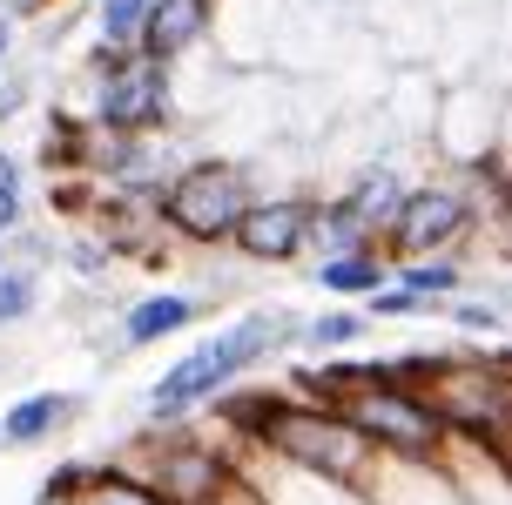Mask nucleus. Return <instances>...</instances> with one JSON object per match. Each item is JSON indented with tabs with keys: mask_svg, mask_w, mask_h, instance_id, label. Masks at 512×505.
<instances>
[{
	"mask_svg": "<svg viewBox=\"0 0 512 505\" xmlns=\"http://www.w3.org/2000/svg\"><path fill=\"white\" fill-rule=\"evenodd\" d=\"M283 458H297L304 472H331V479H351L364 472V438L344 418H324V411H290V404H236Z\"/></svg>",
	"mask_w": 512,
	"mask_h": 505,
	"instance_id": "obj_1",
	"label": "nucleus"
},
{
	"mask_svg": "<svg viewBox=\"0 0 512 505\" xmlns=\"http://www.w3.org/2000/svg\"><path fill=\"white\" fill-rule=\"evenodd\" d=\"M277 337H283V324H277V317H256V324L223 330L216 344L189 351V357L176 364V371H169V378L155 384V411H182V404H196L203 391H216V384L230 378V371L243 364V357H256L263 344H277Z\"/></svg>",
	"mask_w": 512,
	"mask_h": 505,
	"instance_id": "obj_2",
	"label": "nucleus"
},
{
	"mask_svg": "<svg viewBox=\"0 0 512 505\" xmlns=\"http://www.w3.org/2000/svg\"><path fill=\"white\" fill-rule=\"evenodd\" d=\"M344 425L358 431V438H384V445H398V452H425V445L438 438L432 404L398 398V391H384V384H371L364 398L344 404Z\"/></svg>",
	"mask_w": 512,
	"mask_h": 505,
	"instance_id": "obj_3",
	"label": "nucleus"
},
{
	"mask_svg": "<svg viewBox=\"0 0 512 505\" xmlns=\"http://www.w3.org/2000/svg\"><path fill=\"white\" fill-rule=\"evenodd\" d=\"M169 216L189 236H230L236 216H243V189H236L230 169H189L169 196Z\"/></svg>",
	"mask_w": 512,
	"mask_h": 505,
	"instance_id": "obj_4",
	"label": "nucleus"
},
{
	"mask_svg": "<svg viewBox=\"0 0 512 505\" xmlns=\"http://www.w3.org/2000/svg\"><path fill=\"white\" fill-rule=\"evenodd\" d=\"M102 115L115 128H142L162 115V68L155 61H135V68H122V75L108 81V95H102Z\"/></svg>",
	"mask_w": 512,
	"mask_h": 505,
	"instance_id": "obj_5",
	"label": "nucleus"
},
{
	"mask_svg": "<svg viewBox=\"0 0 512 505\" xmlns=\"http://www.w3.org/2000/svg\"><path fill=\"white\" fill-rule=\"evenodd\" d=\"M297 236H304V209L297 202H256V209L236 216V243L250 256H290Z\"/></svg>",
	"mask_w": 512,
	"mask_h": 505,
	"instance_id": "obj_6",
	"label": "nucleus"
},
{
	"mask_svg": "<svg viewBox=\"0 0 512 505\" xmlns=\"http://www.w3.org/2000/svg\"><path fill=\"white\" fill-rule=\"evenodd\" d=\"M459 223H465V202H452V196H411V202H398V250H432V243H445V236H459Z\"/></svg>",
	"mask_w": 512,
	"mask_h": 505,
	"instance_id": "obj_7",
	"label": "nucleus"
},
{
	"mask_svg": "<svg viewBox=\"0 0 512 505\" xmlns=\"http://www.w3.org/2000/svg\"><path fill=\"white\" fill-rule=\"evenodd\" d=\"M203 21H209V0H149L142 41H149V54H176L203 34Z\"/></svg>",
	"mask_w": 512,
	"mask_h": 505,
	"instance_id": "obj_8",
	"label": "nucleus"
},
{
	"mask_svg": "<svg viewBox=\"0 0 512 505\" xmlns=\"http://www.w3.org/2000/svg\"><path fill=\"white\" fill-rule=\"evenodd\" d=\"M216 458H203V452H176L169 465H162V492L155 499L162 505H209L216 499Z\"/></svg>",
	"mask_w": 512,
	"mask_h": 505,
	"instance_id": "obj_9",
	"label": "nucleus"
},
{
	"mask_svg": "<svg viewBox=\"0 0 512 505\" xmlns=\"http://www.w3.org/2000/svg\"><path fill=\"white\" fill-rule=\"evenodd\" d=\"M68 505H162V499H155L149 485H135V479H88V472H81V485H75Z\"/></svg>",
	"mask_w": 512,
	"mask_h": 505,
	"instance_id": "obj_10",
	"label": "nucleus"
},
{
	"mask_svg": "<svg viewBox=\"0 0 512 505\" xmlns=\"http://www.w3.org/2000/svg\"><path fill=\"white\" fill-rule=\"evenodd\" d=\"M182 324H189V303H182V297H155V303H142V310L128 317V337H135V344H149V337L182 330Z\"/></svg>",
	"mask_w": 512,
	"mask_h": 505,
	"instance_id": "obj_11",
	"label": "nucleus"
},
{
	"mask_svg": "<svg viewBox=\"0 0 512 505\" xmlns=\"http://www.w3.org/2000/svg\"><path fill=\"white\" fill-rule=\"evenodd\" d=\"M61 411H68V398H27V404H14V411H7V438H41Z\"/></svg>",
	"mask_w": 512,
	"mask_h": 505,
	"instance_id": "obj_12",
	"label": "nucleus"
},
{
	"mask_svg": "<svg viewBox=\"0 0 512 505\" xmlns=\"http://www.w3.org/2000/svg\"><path fill=\"white\" fill-rule=\"evenodd\" d=\"M391 209H398V182H391V176H371L358 196H351V209H344V216H351V223H384Z\"/></svg>",
	"mask_w": 512,
	"mask_h": 505,
	"instance_id": "obj_13",
	"label": "nucleus"
},
{
	"mask_svg": "<svg viewBox=\"0 0 512 505\" xmlns=\"http://www.w3.org/2000/svg\"><path fill=\"white\" fill-rule=\"evenodd\" d=\"M324 290H378V256H344V263H324Z\"/></svg>",
	"mask_w": 512,
	"mask_h": 505,
	"instance_id": "obj_14",
	"label": "nucleus"
},
{
	"mask_svg": "<svg viewBox=\"0 0 512 505\" xmlns=\"http://www.w3.org/2000/svg\"><path fill=\"white\" fill-rule=\"evenodd\" d=\"M149 14V0H102V21H108V34L122 41V34H135V21Z\"/></svg>",
	"mask_w": 512,
	"mask_h": 505,
	"instance_id": "obj_15",
	"label": "nucleus"
},
{
	"mask_svg": "<svg viewBox=\"0 0 512 505\" xmlns=\"http://www.w3.org/2000/svg\"><path fill=\"white\" fill-rule=\"evenodd\" d=\"M14 189H21V182H14V162L0 155V229L14 223Z\"/></svg>",
	"mask_w": 512,
	"mask_h": 505,
	"instance_id": "obj_16",
	"label": "nucleus"
},
{
	"mask_svg": "<svg viewBox=\"0 0 512 505\" xmlns=\"http://www.w3.org/2000/svg\"><path fill=\"white\" fill-rule=\"evenodd\" d=\"M21 310H27V283L7 277V283H0V317H21Z\"/></svg>",
	"mask_w": 512,
	"mask_h": 505,
	"instance_id": "obj_17",
	"label": "nucleus"
},
{
	"mask_svg": "<svg viewBox=\"0 0 512 505\" xmlns=\"http://www.w3.org/2000/svg\"><path fill=\"white\" fill-rule=\"evenodd\" d=\"M351 317H324V324H317V344H344V337H351Z\"/></svg>",
	"mask_w": 512,
	"mask_h": 505,
	"instance_id": "obj_18",
	"label": "nucleus"
},
{
	"mask_svg": "<svg viewBox=\"0 0 512 505\" xmlns=\"http://www.w3.org/2000/svg\"><path fill=\"white\" fill-rule=\"evenodd\" d=\"M445 283H452V270H425V263L411 270V290H445Z\"/></svg>",
	"mask_w": 512,
	"mask_h": 505,
	"instance_id": "obj_19",
	"label": "nucleus"
},
{
	"mask_svg": "<svg viewBox=\"0 0 512 505\" xmlns=\"http://www.w3.org/2000/svg\"><path fill=\"white\" fill-rule=\"evenodd\" d=\"M7 108H14V88H0V115H7Z\"/></svg>",
	"mask_w": 512,
	"mask_h": 505,
	"instance_id": "obj_20",
	"label": "nucleus"
},
{
	"mask_svg": "<svg viewBox=\"0 0 512 505\" xmlns=\"http://www.w3.org/2000/svg\"><path fill=\"white\" fill-rule=\"evenodd\" d=\"M0 48H7V21H0Z\"/></svg>",
	"mask_w": 512,
	"mask_h": 505,
	"instance_id": "obj_21",
	"label": "nucleus"
}]
</instances>
